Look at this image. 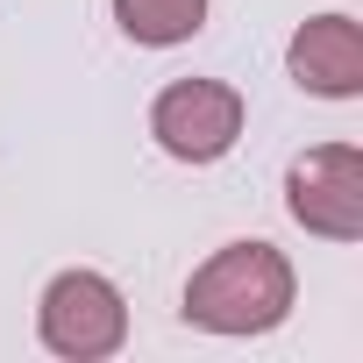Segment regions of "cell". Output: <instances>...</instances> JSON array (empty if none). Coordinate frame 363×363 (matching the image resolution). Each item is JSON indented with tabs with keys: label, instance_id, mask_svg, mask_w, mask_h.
Returning a JSON list of instances; mask_svg holds the SVG:
<instances>
[{
	"label": "cell",
	"instance_id": "obj_5",
	"mask_svg": "<svg viewBox=\"0 0 363 363\" xmlns=\"http://www.w3.org/2000/svg\"><path fill=\"white\" fill-rule=\"evenodd\" d=\"M292 79L320 100H356L363 93V36L349 15H313L292 36Z\"/></svg>",
	"mask_w": 363,
	"mask_h": 363
},
{
	"label": "cell",
	"instance_id": "obj_1",
	"mask_svg": "<svg viewBox=\"0 0 363 363\" xmlns=\"http://www.w3.org/2000/svg\"><path fill=\"white\" fill-rule=\"evenodd\" d=\"M285 313H292V264L271 242H228L186 285V320L214 335H264Z\"/></svg>",
	"mask_w": 363,
	"mask_h": 363
},
{
	"label": "cell",
	"instance_id": "obj_6",
	"mask_svg": "<svg viewBox=\"0 0 363 363\" xmlns=\"http://www.w3.org/2000/svg\"><path fill=\"white\" fill-rule=\"evenodd\" d=\"M114 22H121L135 43L164 50V43H186V36H200V22H207V0H114Z\"/></svg>",
	"mask_w": 363,
	"mask_h": 363
},
{
	"label": "cell",
	"instance_id": "obj_3",
	"mask_svg": "<svg viewBox=\"0 0 363 363\" xmlns=\"http://www.w3.org/2000/svg\"><path fill=\"white\" fill-rule=\"evenodd\" d=\"M36 328H43V342H50L57 356L93 363V356H114V349H121L128 306H121V292H114L100 271H65V278H50Z\"/></svg>",
	"mask_w": 363,
	"mask_h": 363
},
{
	"label": "cell",
	"instance_id": "obj_4",
	"mask_svg": "<svg viewBox=\"0 0 363 363\" xmlns=\"http://www.w3.org/2000/svg\"><path fill=\"white\" fill-rule=\"evenodd\" d=\"M150 135H157L178 164H214V157H228L235 135H242V100H235L228 86H214V79H178V86L157 93Z\"/></svg>",
	"mask_w": 363,
	"mask_h": 363
},
{
	"label": "cell",
	"instance_id": "obj_2",
	"mask_svg": "<svg viewBox=\"0 0 363 363\" xmlns=\"http://www.w3.org/2000/svg\"><path fill=\"white\" fill-rule=\"evenodd\" d=\"M285 207L306 235H328V242H356L363 235V150L349 143H320L292 164L285 178Z\"/></svg>",
	"mask_w": 363,
	"mask_h": 363
}]
</instances>
